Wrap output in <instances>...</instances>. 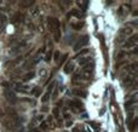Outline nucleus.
I'll return each mask as SVG.
<instances>
[{"label": "nucleus", "mask_w": 138, "mask_h": 132, "mask_svg": "<svg viewBox=\"0 0 138 132\" xmlns=\"http://www.w3.org/2000/svg\"><path fill=\"white\" fill-rule=\"evenodd\" d=\"M93 70H94V64H93V62H90V63H87L86 66L82 67L81 72H84V73H90V74H93Z\"/></svg>", "instance_id": "10"}, {"label": "nucleus", "mask_w": 138, "mask_h": 132, "mask_svg": "<svg viewBox=\"0 0 138 132\" xmlns=\"http://www.w3.org/2000/svg\"><path fill=\"white\" fill-rule=\"evenodd\" d=\"M129 55H130L129 51H126V50H120L119 52L116 54V60H119V61L125 60V57H126V56H129Z\"/></svg>", "instance_id": "15"}, {"label": "nucleus", "mask_w": 138, "mask_h": 132, "mask_svg": "<svg viewBox=\"0 0 138 132\" xmlns=\"http://www.w3.org/2000/svg\"><path fill=\"white\" fill-rule=\"evenodd\" d=\"M49 110V108L47 107H43V109H41V112H47Z\"/></svg>", "instance_id": "37"}, {"label": "nucleus", "mask_w": 138, "mask_h": 132, "mask_svg": "<svg viewBox=\"0 0 138 132\" xmlns=\"http://www.w3.org/2000/svg\"><path fill=\"white\" fill-rule=\"evenodd\" d=\"M52 117H55L56 119H60V117H61V110H60V108L55 107L54 109H52Z\"/></svg>", "instance_id": "21"}, {"label": "nucleus", "mask_w": 138, "mask_h": 132, "mask_svg": "<svg viewBox=\"0 0 138 132\" xmlns=\"http://www.w3.org/2000/svg\"><path fill=\"white\" fill-rule=\"evenodd\" d=\"M63 70H64L66 74H70V73L74 72V64H73L72 62H68L66 66H64V69Z\"/></svg>", "instance_id": "16"}, {"label": "nucleus", "mask_w": 138, "mask_h": 132, "mask_svg": "<svg viewBox=\"0 0 138 132\" xmlns=\"http://www.w3.org/2000/svg\"><path fill=\"white\" fill-rule=\"evenodd\" d=\"M61 36H62V34H61V29H58V30H56L54 33V39L55 41H60L61 40Z\"/></svg>", "instance_id": "24"}, {"label": "nucleus", "mask_w": 138, "mask_h": 132, "mask_svg": "<svg viewBox=\"0 0 138 132\" xmlns=\"http://www.w3.org/2000/svg\"><path fill=\"white\" fill-rule=\"evenodd\" d=\"M138 43V35L137 34H132L131 36H129V39H126L125 43L123 44L124 49H129V50H132L133 47L137 46Z\"/></svg>", "instance_id": "2"}, {"label": "nucleus", "mask_w": 138, "mask_h": 132, "mask_svg": "<svg viewBox=\"0 0 138 132\" xmlns=\"http://www.w3.org/2000/svg\"><path fill=\"white\" fill-rule=\"evenodd\" d=\"M127 64H130V63H129V60H121V61H119V62H116L115 69H121V67H124V66L126 67Z\"/></svg>", "instance_id": "18"}, {"label": "nucleus", "mask_w": 138, "mask_h": 132, "mask_svg": "<svg viewBox=\"0 0 138 132\" xmlns=\"http://www.w3.org/2000/svg\"><path fill=\"white\" fill-rule=\"evenodd\" d=\"M72 27L75 29V30H80V29L84 27V22H80V21H79V22H76V23H72Z\"/></svg>", "instance_id": "22"}, {"label": "nucleus", "mask_w": 138, "mask_h": 132, "mask_svg": "<svg viewBox=\"0 0 138 132\" xmlns=\"http://www.w3.org/2000/svg\"><path fill=\"white\" fill-rule=\"evenodd\" d=\"M30 94L31 96H35V97H38L39 94H40V87H34L33 90L30 91Z\"/></svg>", "instance_id": "25"}, {"label": "nucleus", "mask_w": 138, "mask_h": 132, "mask_svg": "<svg viewBox=\"0 0 138 132\" xmlns=\"http://www.w3.org/2000/svg\"><path fill=\"white\" fill-rule=\"evenodd\" d=\"M4 94H5V97H6V99L10 102V103H16L17 97H16V93L12 91V90L5 88V90H4Z\"/></svg>", "instance_id": "5"}, {"label": "nucleus", "mask_w": 138, "mask_h": 132, "mask_svg": "<svg viewBox=\"0 0 138 132\" xmlns=\"http://www.w3.org/2000/svg\"><path fill=\"white\" fill-rule=\"evenodd\" d=\"M88 44V36L87 35H84V36H81V38H79V40L76 41V44L74 45V51H79L80 49H84V46H86V45Z\"/></svg>", "instance_id": "3"}, {"label": "nucleus", "mask_w": 138, "mask_h": 132, "mask_svg": "<svg viewBox=\"0 0 138 132\" xmlns=\"http://www.w3.org/2000/svg\"><path fill=\"white\" fill-rule=\"evenodd\" d=\"M34 4H35L34 1H22V3H21V6H23V7H31Z\"/></svg>", "instance_id": "26"}, {"label": "nucleus", "mask_w": 138, "mask_h": 132, "mask_svg": "<svg viewBox=\"0 0 138 132\" xmlns=\"http://www.w3.org/2000/svg\"><path fill=\"white\" fill-rule=\"evenodd\" d=\"M63 117H64V119H67V120L70 119V113H69V112L66 109V108L63 109Z\"/></svg>", "instance_id": "31"}, {"label": "nucleus", "mask_w": 138, "mask_h": 132, "mask_svg": "<svg viewBox=\"0 0 138 132\" xmlns=\"http://www.w3.org/2000/svg\"><path fill=\"white\" fill-rule=\"evenodd\" d=\"M90 62H92V57L84 56V57H81V58H79L78 64H79V66H81V67H84V66H86V64L90 63Z\"/></svg>", "instance_id": "11"}, {"label": "nucleus", "mask_w": 138, "mask_h": 132, "mask_svg": "<svg viewBox=\"0 0 138 132\" xmlns=\"http://www.w3.org/2000/svg\"><path fill=\"white\" fill-rule=\"evenodd\" d=\"M88 51H90V49H87V47H84V49H81V50H79L73 60H79V57L81 58V57H84L86 54H88Z\"/></svg>", "instance_id": "13"}, {"label": "nucleus", "mask_w": 138, "mask_h": 132, "mask_svg": "<svg viewBox=\"0 0 138 132\" xmlns=\"http://www.w3.org/2000/svg\"><path fill=\"white\" fill-rule=\"evenodd\" d=\"M72 93L74 94V96H78V97H86V96H87V92L81 90V88H74L72 91Z\"/></svg>", "instance_id": "14"}, {"label": "nucleus", "mask_w": 138, "mask_h": 132, "mask_svg": "<svg viewBox=\"0 0 138 132\" xmlns=\"http://www.w3.org/2000/svg\"><path fill=\"white\" fill-rule=\"evenodd\" d=\"M72 125H73V121H72V120H68V121L66 123V126H67V127H70Z\"/></svg>", "instance_id": "35"}, {"label": "nucleus", "mask_w": 138, "mask_h": 132, "mask_svg": "<svg viewBox=\"0 0 138 132\" xmlns=\"http://www.w3.org/2000/svg\"><path fill=\"white\" fill-rule=\"evenodd\" d=\"M68 104H69V109L72 110V112H74V113H79L82 108V103L79 99H73Z\"/></svg>", "instance_id": "4"}, {"label": "nucleus", "mask_w": 138, "mask_h": 132, "mask_svg": "<svg viewBox=\"0 0 138 132\" xmlns=\"http://www.w3.org/2000/svg\"><path fill=\"white\" fill-rule=\"evenodd\" d=\"M54 87H55V82H52L50 86H49V90L46 91V93L41 97V102L43 103H46L49 99H50V96H51V93H52V90H54Z\"/></svg>", "instance_id": "7"}, {"label": "nucleus", "mask_w": 138, "mask_h": 132, "mask_svg": "<svg viewBox=\"0 0 138 132\" xmlns=\"http://www.w3.org/2000/svg\"><path fill=\"white\" fill-rule=\"evenodd\" d=\"M47 28L51 33H55L56 30L61 28V22L60 19L56 18V17H49L47 18Z\"/></svg>", "instance_id": "1"}, {"label": "nucleus", "mask_w": 138, "mask_h": 132, "mask_svg": "<svg viewBox=\"0 0 138 132\" xmlns=\"http://www.w3.org/2000/svg\"><path fill=\"white\" fill-rule=\"evenodd\" d=\"M63 132H68V131H63Z\"/></svg>", "instance_id": "39"}, {"label": "nucleus", "mask_w": 138, "mask_h": 132, "mask_svg": "<svg viewBox=\"0 0 138 132\" xmlns=\"http://www.w3.org/2000/svg\"><path fill=\"white\" fill-rule=\"evenodd\" d=\"M52 57H54V61L58 62V61H60V57H61V52L60 51H55L54 54H52Z\"/></svg>", "instance_id": "27"}, {"label": "nucleus", "mask_w": 138, "mask_h": 132, "mask_svg": "<svg viewBox=\"0 0 138 132\" xmlns=\"http://www.w3.org/2000/svg\"><path fill=\"white\" fill-rule=\"evenodd\" d=\"M118 13H119L120 16L124 15V7H119V9H118Z\"/></svg>", "instance_id": "34"}, {"label": "nucleus", "mask_w": 138, "mask_h": 132, "mask_svg": "<svg viewBox=\"0 0 138 132\" xmlns=\"http://www.w3.org/2000/svg\"><path fill=\"white\" fill-rule=\"evenodd\" d=\"M44 115L43 114H39V115H36V117L33 119V121L30 123V129L31 127H34V126H36V125H39V124H41L43 121H44Z\"/></svg>", "instance_id": "8"}, {"label": "nucleus", "mask_w": 138, "mask_h": 132, "mask_svg": "<svg viewBox=\"0 0 138 132\" xmlns=\"http://www.w3.org/2000/svg\"><path fill=\"white\" fill-rule=\"evenodd\" d=\"M52 54H54V51L52 50H50L46 54V56H45V61H46V62H50L51 61V58H52Z\"/></svg>", "instance_id": "29"}, {"label": "nucleus", "mask_w": 138, "mask_h": 132, "mask_svg": "<svg viewBox=\"0 0 138 132\" xmlns=\"http://www.w3.org/2000/svg\"><path fill=\"white\" fill-rule=\"evenodd\" d=\"M28 28L29 29H34L35 27H34V24H33V23H28Z\"/></svg>", "instance_id": "36"}, {"label": "nucleus", "mask_w": 138, "mask_h": 132, "mask_svg": "<svg viewBox=\"0 0 138 132\" xmlns=\"http://www.w3.org/2000/svg\"><path fill=\"white\" fill-rule=\"evenodd\" d=\"M67 58H68V55H67V54H64L62 57H61V60L58 61V66H60V67L62 66L63 63H64V62H66V61H67Z\"/></svg>", "instance_id": "28"}, {"label": "nucleus", "mask_w": 138, "mask_h": 132, "mask_svg": "<svg viewBox=\"0 0 138 132\" xmlns=\"http://www.w3.org/2000/svg\"><path fill=\"white\" fill-rule=\"evenodd\" d=\"M31 132H43V131H40V130H38V129H33Z\"/></svg>", "instance_id": "38"}, {"label": "nucleus", "mask_w": 138, "mask_h": 132, "mask_svg": "<svg viewBox=\"0 0 138 132\" xmlns=\"http://www.w3.org/2000/svg\"><path fill=\"white\" fill-rule=\"evenodd\" d=\"M34 76H35V72L30 70V72L25 73L23 76H21V80H22L23 82H27V81H29V80H33V79H34Z\"/></svg>", "instance_id": "9"}, {"label": "nucleus", "mask_w": 138, "mask_h": 132, "mask_svg": "<svg viewBox=\"0 0 138 132\" xmlns=\"http://www.w3.org/2000/svg\"><path fill=\"white\" fill-rule=\"evenodd\" d=\"M6 16H5V15H4V13H1V12H0V23H3V24H4V23H6Z\"/></svg>", "instance_id": "32"}, {"label": "nucleus", "mask_w": 138, "mask_h": 132, "mask_svg": "<svg viewBox=\"0 0 138 132\" xmlns=\"http://www.w3.org/2000/svg\"><path fill=\"white\" fill-rule=\"evenodd\" d=\"M39 126H40V131H46V130H49L50 129V123H49V121H43V123L41 124H39Z\"/></svg>", "instance_id": "19"}, {"label": "nucleus", "mask_w": 138, "mask_h": 132, "mask_svg": "<svg viewBox=\"0 0 138 132\" xmlns=\"http://www.w3.org/2000/svg\"><path fill=\"white\" fill-rule=\"evenodd\" d=\"M133 31H135V28L131 27V25H129V27H124V28L120 29L119 34L121 35V36H124V38H126V36H131V35L133 34Z\"/></svg>", "instance_id": "6"}, {"label": "nucleus", "mask_w": 138, "mask_h": 132, "mask_svg": "<svg viewBox=\"0 0 138 132\" xmlns=\"http://www.w3.org/2000/svg\"><path fill=\"white\" fill-rule=\"evenodd\" d=\"M19 132H23V131H19Z\"/></svg>", "instance_id": "40"}, {"label": "nucleus", "mask_w": 138, "mask_h": 132, "mask_svg": "<svg viewBox=\"0 0 138 132\" xmlns=\"http://www.w3.org/2000/svg\"><path fill=\"white\" fill-rule=\"evenodd\" d=\"M69 16H74V17H76L78 19H81L82 17H84V12L80 11V10H78V9H73L72 11H70V13L68 15V17Z\"/></svg>", "instance_id": "12"}, {"label": "nucleus", "mask_w": 138, "mask_h": 132, "mask_svg": "<svg viewBox=\"0 0 138 132\" xmlns=\"http://www.w3.org/2000/svg\"><path fill=\"white\" fill-rule=\"evenodd\" d=\"M39 75H40L41 78H46V75H47V70H46V68H41V69L39 70Z\"/></svg>", "instance_id": "30"}, {"label": "nucleus", "mask_w": 138, "mask_h": 132, "mask_svg": "<svg viewBox=\"0 0 138 132\" xmlns=\"http://www.w3.org/2000/svg\"><path fill=\"white\" fill-rule=\"evenodd\" d=\"M88 125H92V127H93V130H96V131H99L100 130V124L96 123V121H88Z\"/></svg>", "instance_id": "23"}, {"label": "nucleus", "mask_w": 138, "mask_h": 132, "mask_svg": "<svg viewBox=\"0 0 138 132\" xmlns=\"http://www.w3.org/2000/svg\"><path fill=\"white\" fill-rule=\"evenodd\" d=\"M129 125H130V130H131V131H135L136 127H137V118H133V120L130 121Z\"/></svg>", "instance_id": "20"}, {"label": "nucleus", "mask_w": 138, "mask_h": 132, "mask_svg": "<svg viewBox=\"0 0 138 132\" xmlns=\"http://www.w3.org/2000/svg\"><path fill=\"white\" fill-rule=\"evenodd\" d=\"M40 12H41L40 7H38V6L30 7V15H31V17H38V16L40 15Z\"/></svg>", "instance_id": "17"}, {"label": "nucleus", "mask_w": 138, "mask_h": 132, "mask_svg": "<svg viewBox=\"0 0 138 132\" xmlns=\"http://www.w3.org/2000/svg\"><path fill=\"white\" fill-rule=\"evenodd\" d=\"M78 5H79V7H82V11H85V9L87 7V3H78Z\"/></svg>", "instance_id": "33"}]
</instances>
